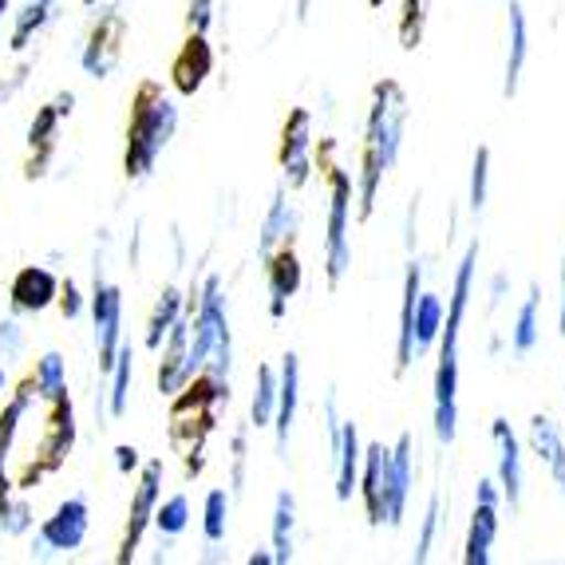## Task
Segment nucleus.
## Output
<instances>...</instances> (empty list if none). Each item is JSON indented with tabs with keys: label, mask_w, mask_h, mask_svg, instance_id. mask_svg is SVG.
<instances>
[{
	"label": "nucleus",
	"mask_w": 565,
	"mask_h": 565,
	"mask_svg": "<svg viewBox=\"0 0 565 565\" xmlns=\"http://www.w3.org/2000/svg\"><path fill=\"white\" fill-rule=\"evenodd\" d=\"M407 95L396 79L372 87V107H367V127H364V162L356 174V217H372L384 186L387 170L399 162V147H404L407 131Z\"/></svg>",
	"instance_id": "obj_1"
},
{
	"label": "nucleus",
	"mask_w": 565,
	"mask_h": 565,
	"mask_svg": "<svg viewBox=\"0 0 565 565\" xmlns=\"http://www.w3.org/2000/svg\"><path fill=\"white\" fill-rule=\"evenodd\" d=\"M475 269H479V242L467 245L459 269H455L451 301L439 329V364H435V439L444 447L459 435V332L467 321V305L475 297Z\"/></svg>",
	"instance_id": "obj_2"
},
{
	"label": "nucleus",
	"mask_w": 565,
	"mask_h": 565,
	"mask_svg": "<svg viewBox=\"0 0 565 565\" xmlns=\"http://www.w3.org/2000/svg\"><path fill=\"white\" fill-rule=\"evenodd\" d=\"M174 131H179V107H174V99L154 79L139 84L131 104V122H127V151H122L127 179L131 182L147 179L154 170V162H159V154L170 147Z\"/></svg>",
	"instance_id": "obj_3"
},
{
	"label": "nucleus",
	"mask_w": 565,
	"mask_h": 565,
	"mask_svg": "<svg viewBox=\"0 0 565 565\" xmlns=\"http://www.w3.org/2000/svg\"><path fill=\"white\" fill-rule=\"evenodd\" d=\"M352 202L356 179L349 170L329 167V217H324V281L337 289L352 269Z\"/></svg>",
	"instance_id": "obj_4"
},
{
	"label": "nucleus",
	"mask_w": 565,
	"mask_h": 565,
	"mask_svg": "<svg viewBox=\"0 0 565 565\" xmlns=\"http://www.w3.org/2000/svg\"><path fill=\"white\" fill-rule=\"evenodd\" d=\"M87 526H92V510H87L84 494H72L64 499L52 519H44V526L32 537V557H47V554H76L84 546Z\"/></svg>",
	"instance_id": "obj_5"
},
{
	"label": "nucleus",
	"mask_w": 565,
	"mask_h": 565,
	"mask_svg": "<svg viewBox=\"0 0 565 565\" xmlns=\"http://www.w3.org/2000/svg\"><path fill=\"white\" fill-rule=\"evenodd\" d=\"M92 321H95V349H99V372H111L115 352L122 344V292L104 277V265H95L92 289Z\"/></svg>",
	"instance_id": "obj_6"
},
{
	"label": "nucleus",
	"mask_w": 565,
	"mask_h": 565,
	"mask_svg": "<svg viewBox=\"0 0 565 565\" xmlns=\"http://www.w3.org/2000/svg\"><path fill=\"white\" fill-rule=\"evenodd\" d=\"M159 499H162V459H151V462H142L139 487H135L131 510H127V530H122V542H119V562L122 565L131 562L135 550L142 546V534L151 530Z\"/></svg>",
	"instance_id": "obj_7"
},
{
	"label": "nucleus",
	"mask_w": 565,
	"mask_h": 565,
	"mask_svg": "<svg viewBox=\"0 0 565 565\" xmlns=\"http://www.w3.org/2000/svg\"><path fill=\"white\" fill-rule=\"evenodd\" d=\"M499 510H502L499 479H479V487H475V514H471V526H467V546H462V562L467 565L490 562V546L499 537Z\"/></svg>",
	"instance_id": "obj_8"
},
{
	"label": "nucleus",
	"mask_w": 565,
	"mask_h": 565,
	"mask_svg": "<svg viewBox=\"0 0 565 565\" xmlns=\"http://www.w3.org/2000/svg\"><path fill=\"white\" fill-rule=\"evenodd\" d=\"M122 44H127V17H122V9L99 12L92 36H87V44H84V56H79L87 76L92 79L111 76L115 64L122 60Z\"/></svg>",
	"instance_id": "obj_9"
},
{
	"label": "nucleus",
	"mask_w": 565,
	"mask_h": 565,
	"mask_svg": "<svg viewBox=\"0 0 565 565\" xmlns=\"http://www.w3.org/2000/svg\"><path fill=\"white\" fill-rule=\"evenodd\" d=\"M277 162H281L285 186L289 190H301L312 179V115L305 107L289 111V119H285Z\"/></svg>",
	"instance_id": "obj_10"
},
{
	"label": "nucleus",
	"mask_w": 565,
	"mask_h": 565,
	"mask_svg": "<svg viewBox=\"0 0 565 565\" xmlns=\"http://www.w3.org/2000/svg\"><path fill=\"white\" fill-rule=\"evenodd\" d=\"M412 482H415V444L412 435H399L396 444H392V455H387V494H384V522L392 530L404 522L407 514V502H412Z\"/></svg>",
	"instance_id": "obj_11"
},
{
	"label": "nucleus",
	"mask_w": 565,
	"mask_h": 565,
	"mask_svg": "<svg viewBox=\"0 0 565 565\" xmlns=\"http://www.w3.org/2000/svg\"><path fill=\"white\" fill-rule=\"evenodd\" d=\"M72 104H76V95L64 92L36 111V119H32V127H29V151H32L29 179H40V174L47 170V159H52V151H56V131H60V122L72 115Z\"/></svg>",
	"instance_id": "obj_12"
},
{
	"label": "nucleus",
	"mask_w": 565,
	"mask_h": 565,
	"mask_svg": "<svg viewBox=\"0 0 565 565\" xmlns=\"http://www.w3.org/2000/svg\"><path fill=\"white\" fill-rule=\"evenodd\" d=\"M490 439H494V451H499V490H502V502H510V510L522 507V482H526V475H522V444L519 435H514V427H510V419H490Z\"/></svg>",
	"instance_id": "obj_13"
},
{
	"label": "nucleus",
	"mask_w": 565,
	"mask_h": 565,
	"mask_svg": "<svg viewBox=\"0 0 565 565\" xmlns=\"http://www.w3.org/2000/svg\"><path fill=\"white\" fill-rule=\"evenodd\" d=\"M297 226H301V214L289 202V186H277L274 199H269V210L262 217V230H257V262L265 265L281 245H292Z\"/></svg>",
	"instance_id": "obj_14"
},
{
	"label": "nucleus",
	"mask_w": 565,
	"mask_h": 565,
	"mask_svg": "<svg viewBox=\"0 0 565 565\" xmlns=\"http://www.w3.org/2000/svg\"><path fill=\"white\" fill-rule=\"evenodd\" d=\"M297 407H301V356H297V352H285L281 367H277V415H274V439H277V455H281V459H285V451H289Z\"/></svg>",
	"instance_id": "obj_15"
},
{
	"label": "nucleus",
	"mask_w": 565,
	"mask_h": 565,
	"mask_svg": "<svg viewBox=\"0 0 565 565\" xmlns=\"http://www.w3.org/2000/svg\"><path fill=\"white\" fill-rule=\"evenodd\" d=\"M162 360H159V392L162 396H179L182 387L190 384V317L182 312L179 321H174V329L167 332V340H162Z\"/></svg>",
	"instance_id": "obj_16"
},
{
	"label": "nucleus",
	"mask_w": 565,
	"mask_h": 565,
	"mask_svg": "<svg viewBox=\"0 0 565 565\" xmlns=\"http://www.w3.org/2000/svg\"><path fill=\"white\" fill-rule=\"evenodd\" d=\"M265 281H269V317L285 321V317H289V301L301 292V281H305L301 257L292 254V245H281V249L265 262Z\"/></svg>",
	"instance_id": "obj_17"
},
{
	"label": "nucleus",
	"mask_w": 565,
	"mask_h": 565,
	"mask_svg": "<svg viewBox=\"0 0 565 565\" xmlns=\"http://www.w3.org/2000/svg\"><path fill=\"white\" fill-rule=\"evenodd\" d=\"M387 455L392 447L387 444H367L364 447V459H360V479H356V490L360 499H364V510H367V526H384V494H387Z\"/></svg>",
	"instance_id": "obj_18"
},
{
	"label": "nucleus",
	"mask_w": 565,
	"mask_h": 565,
	"mask_svg": "<svg viewBox=\"0 0 565 565\" xmlns=\"http://www.w3.org/2000/svg\"><path fill=\"white\" fill-rule=\"evenodd\" d=\"M530 451L546 467V475L554 479L557 499H562V507H565V435L550 415H534V419H530Z\"/></svg>",
	"instance_id": "obj_19"
},
{
	"label": "nucleus",
	"mask_w": 565,
	"mask_h": 565,
	"mask_svg": "<svg viewBox=\"0 0 565 565\" xmlns=\"http://www.w3.org/2000/svg\"><path fill=\"white\" fill-rule=\"evenodd\" d=\"M210 72H214V47H210V40L202 32H190V40L179 47V56L170 64V79H174V87L182 95H194L206 84Z\"/></svg>",
	"instance_id": "obj_20"
},
{
	"label": "nucleus",
	"mask_w": 565,
	"mask_h": 565,
	"mask_svg": "<svg viewBox=\"0 0 565 565\" xmlns=\"http://www.w3.org/2000/svg\"><path fill=\"white\" fill-rule=\"evenodd\" d=\"M12 309L17 312H44L47 305H56L60 297V277L44 265H24L17 277H12Z\"/></svg>",
	"instance_id": "obj_21"
},
{
	"label": "nucleus",
	"mask_w": 565,
	"mask_h": 565,
	"mask_svg": "<svg viewBox=\"0 0 565 565\" xmlns=\"http://www.w3.org/2000/svg\"><path fill=\"white\" fill-rule=\"evenodd\" d=\"M32 399H40V396H36V384H32V376H29L24 384L17 387V396H12V404L4 407V415H0V502L12 494L9 459H12V444H17L20 424H24V415H29Z\"/></svg>",
	"instance_id": "obj_22"
},
{
	"label": "nucleus",
	"mask_w": 565,
	"mask_h": 565,
	"mask_svg": "<svg viewBox=\"0 0 565 565\" xmlns=\"http://www.w3.org/2000/svg\"><path fill=\"white\" fill-rule=\"evenodd\" d=\"M329 459H332V475H337V502H352L360 479V459H364V444H360V431L352 419L340 424V439L332 444Z\"/></svg>",
	"instance_id": "obj_23"
},
{
	"label": "nucleus",
	"mask_w": 565,
	"mask_h": 565,
	"mask_svg": "<svg viewBox=\"0 0 565 565\" xmlns=\"http://www.w3.org/2000/svg\"><path fill=\"white\" fill-rule=\"evenodd\" d=\"M530 60V20L526 9L519 0H510V17H507V79H502V95L514 99L522 87V72H526Z\"/></svg>",
	"instance_id": "obj_24"
},
{
	"label": "nucleus",
	"mask_w": 565,
	"mask_h": 565,
	"mask_svg": "<svg viewBox=\"0 0 565 565\" xmlns=\"http://www.w3.org/2000/svg\"><path fill=\"white\" fill-rule=\"evenodd\" d=\"M424 289V269L419 262L407 265L404 274V301H399V329H396V376H407V367L415 360V301Z\"/></svg>",
	"instance_id": "obj_25"
},
{
	"label": "nucleus",
	"mask_w": 565,
	"mask_h": 565,
	"mask_svg": "<svg viewBox=\"0 0 565 565\" xmlns=\"http://www.w3.org/2000/svg\"><path fill=\"white\" fill-rule=\"evenodd\" d=\"M269 550H274L277 565H289L297 554V494L292 490H277L274 519H269Z\"/></svg>",
	"instance_id": "obj_26"
},
{
	"label": "nucleus",
	"mask_w": 565,
	"mask_h": 565,
	"mask_svg": "<svg viewBox=\"0 0 565 565\" xmlns=\"http://www.w3.org/2000/svg\"><path fill=\"white\" fill-rule=\"evenodd\" d=\"M537 337H542V285H530L519 312H514V324H510L514 356H530L537 349Z\"/></svg>",
	"instance_id": "obj_27"
},
{
	"label": "nucleus",
	"mask_w": 565,
	"mask_h": 565,
	"mask_svg": "<svg viewBox=\"0 0 565 565\" xmlns=\"http://www.w3.org/2000/svg\"><path fill=\"white\" fill-rule=\"evenodd\" d=\"M182 312H186V297H182L174 285H167V289H162V297L154 301L151 317H147V349H151V352L162 349V340H167V332L174 329V321H179Z\"/></svg>",
	"instance_id": "obj_28"
},
{
	"label": "nucleus",
	"mask_w": 565,
	"mask_h": 565,
	"mask_svg": "<svg viewBox=\"0 0 565 565\" xmlns=\"http://www.w3.org/2000/svg\"><path fill=\"white\" fill-rule=\"evenodd\" d=\"M444 301H439V292H424L419 289V301H415V360L424 356L431 349L435 340H439V329H444Z\"/></svg>",
	"instance_id": "obj_29"
},
{
	"label": "nucleus",
	"mask_w": 565,
	"mask_h": 565,
	"mask_svg": "<svg viewBox=\"0 0 565 565\" xmlns=\"http://www.w3.org/2000/svg\"><path fill=\"white\" fill-rule=\"evenodd\" d=\"M131 376H135V349L122 340L119 352H115V364H111V396H107L111 419H122L127 407H131Z\"/></svg>",
	"instance_id": "obj_30"
},
{
	"label": "nucleus",
	"mask_w": 565,
	"mask_h": 565,
	"mask_svg": "<svg viewBox=\"0 0 565 565\" xmlns=\"http://www.w3.org/2000/svg\"><path fill=\"white\" fill-rule=\"evenodd\" d=\"M274 415H277V367L262 364L254 376V399H249V427L265 431V427H274Z\"/></svg>",
	"instance_id": "obj_31"
},
{
	"label": "nucleus",
	"mask_w": 565,
	"mask_h": 565,
	"mask_svg": "<svg viewBox=\"0 0 565 565\" xmlns=\"http://www.w3.org/2000/svg\"><path fill=\"white\" fill-rule=\"evenodd\" d=\"M32 384H36V396L44 404H56L67 396V372H64V356L60 352H44L36 360V372H32Z\"/></svg>",
	"instance_id": "obj_32"
},
{
	"label": "nucleus",
	"mask_w": 565,
	"mask_h": 565,
	"mask_svg": "<svg viewBox=\"0 0 565 565\" xmlns=\"http://www.w3.org/2000/svg\"><path fill=\"white\" fill-rule=\"evenodd\" d=\"M52 12H56V0H29L12 20V52H24L32 44V36L52 20Z\"/></svg>",
	"instance_id": "obj_33"
},
{
	"label": "nucleus",
	"mask_w": 565,
	"mask_h": 565,
	"mask_svg": "<svg viewBox=\"0 0 565 565\" xmlns=\"http://www.w3.org/2000/svg\"><path fill=\"white\" fill-rule=\"evenodd\" d=\"M226 530H230V490L214 487L202 502V537H206V546H217V542H226Z\"/></svg>",
	"instance_id": "obj_34"
},
{
	"label": "nucleus",
	"mask_w": 565,
	"mask_h": 565,
	"mask_svg": "<svg viewBox=\"0 0 565 565\" xmlns=\"http://www.w3.org/2000/svg\"><path fill=\"white\" fill-rule=\"evenodd\" d=\"M151 526L159 530L162 537L186 534V526H190V499H186V494H170V499H159Z\"/></svg>",
	"instance_id": "obj_35"
},
{
	"label": "nucleus",
	"mask_w": 565,
	"mask_h": 565,
	"mask_svg": "<svg viewBox=\"0 0 565 565\" xmlns=\"http://www.w3.org/2000/svg\"><path fill=\"white\" fill-rule=\"evenodd\" d=\"M439 526H444V494L435 490L431 499H427V510H424V522H419V537H415V550H412V557L419 565L431 557V550H435V542H439Z\"/></svg>",
	"instance_id": "obj_36"
},
{
	"label": "nucleus",
	"mask_w": 565,
	"mask_h": 565,
	"mask_svg": "<svg viewBox=\"0 0 565 565\" xmlns=\"http://www.w3.org/2000/svg\"><path fill=\"white\" fill-rule=\"evenodd\" d=\"M490 199V147H479L471 159V186H467V206L471 214H482Z\"/></svg>",
	"instance_id": "obj_37"
},
{
	"label": "nucleus",
	"mask_w": 565,
	"mask_h": 565,
	"mask_svg": "<svg viewBox=\"0 0 565 565\" xmlns=\"http://www.w3.org/2000/svg\"><path fill=\"white\" fill-rule=\"evenodd\" d=\"M245 462H249V427H237L230 439V499L245 494Z\"/></svg>",
	"instance_id": "obj_38"
},
{
	"label": "nucleus",
	"mask_w": 565,
	"mask_h": 565,
	"mask_svg": "<svg viewBox=\"0 0 565 565\" xmlns=\"http://www.w3.org/2000/svg\"><path fill=\"white\" fill-rule=\"evenodd\" d=\"M424 20H427V0H404V17H399V44L407 52L419 47L424 40Z\"/></svg>",
	"instance_id": "obj_39"
},
{
	"label": "nucleus",
	"mask_w": 565,
	"mask_h": 565,
	"mask_svg": "<svg viewBox=\"0 0 565 565\" xmlns=\"http://www.w3.org/2000/svg\"><path fill=\"white\" fill-rule=\"evenodd\" d=\"M0 530L9 537H20L32 530V507L29 499H17V494H9V499L0 502Z\"/></svg>",
	"instance_id": "obj_40"
},
{
	"label": "nucleus",
	"mask_w": 565,
	"mask_h": 565,
	"mask_svg": "<svg viewBox=\"0 0 565 565\" xmlns=\"http://www.w3.org/2000/svg\"><path fill=\"white\" fill-rule=\"evenodd\" d=\"M24 352V329L17 321H0V360H20Z\"/></svg>",
	"instance_id": "obj_41"
},
{
	"label": "nucleus",
	"mask_w": 565,
	"mask_h": 565,
	"mask_svg": "<svg viewBox=\"0 0 565 565\" xmlns=\"http://www.w3.org/2000/svg\"><path fill=\"white\" fill-rule=\"evenodd\" d=\"M60 312H64L67 321H76L79 312H84V292H79V285L67 277V281H60V297H56Z\"/></svg>",
	"instance_id": "obj_42"
},
{
	"label": "nucleus",
	"mask_w": 565,
	"mask_h": 565,
	"mask_svg": "<svg viewBox=\"0 0 565 565\" xmlns=\"http://www.w3.org/2000/svg\"><path fill=\"white\" fill-rule=\"evenodd\" d=\"M214 4H217V0H190V9H186V29H190V32H202V36H206L210 24H214Z\"/></svg>",
	"instance_id": "obj_43"
},
{
	"label": "nucleus",
	"mask_w": 565,
	"mask_h": 565,
	"mask_svg": "<svg viewBox=\"0 0 565 565\" xmlns=\"http://www.w3.org/2000/svg\"><path fill=\"white\" fill-rule=\"evenodd\" d=\"M340 424H344V419H340L337 392H329V396H324V439H329V451H332V444L340 439Z\"/></svg>",
	"instance_id": "obj_44"
},
{
	"label": "nucleus",
	"mask_w": 565,
	"mask_h": 565,
	"mask_svg": "<svg viewBox=\"0 0 565 565\" xmlns=\"http://www.w3.org/2000/svg\"><path fill=\"white\" fill-rule=\"evenodd\" d=\"M139 467H142L139 447H131V444H119V447H115V471H119V475H135Z\"/></svg>",
	"instance_id": "obj_45"
},
{
	"label": "nucleus",
	"mask_w": 565,
	"mask_h": 565,
	"mask_svg": "<svg viewBox=\"0 0 565 565\" xmlns=\"http://www.w3.org/2000/svg\"><path fill=\"white\" fill-rule=\"evenodd\" d=\"M502 301H507V274H494V281H490V309H499Z\"/></svg>",
	"instance_id": "obj_46"
},
{
	"label": "nucleus",
	"mask_w": 565,
	"mask_h": 565,
	"mask_svg": "<svg viewBox=\"0 0 565 565\" xmlns=\"http://www.w3.org/2000/svg\"><path fill=\"white\" fill-rule=\"evenodd\" d=\"M245 562H249V565H277L274 562V550H254V554L245 557Z\"/></svg>",
	"instance_id": "obj_47"
},
{
	"label": "nucleus",
	"mask_w": 565,
	"mask_h": 565,
	"mask_svg": "<svg viewBox=\"0 0 565 565\" xmlns=\"http://www.w3.org/2000/svg\"><path fill=\"white\" fill-rule=\"evenodd\" d=\"M557 332L565 337V257H562V305H557Z\"/></svg>",
	"instance_id": "obj_48"
},
{
	"label": "nucleus",
	"mask_w": 565,
	"mask_h": 565,
	"mask_svg": "<svg viewBox=\"0 0 565 565\" xmlns=\"http://www.w3.org/2000/svg\"><path fill=\"white\" fill-rule=\"evenodd\" d=\"M404 242H407V254H412V249H415V202L407 206V237H404Z\"/></svg>",
	"instance_id": "obj_49"
},
{
	"label": "nucleus",
	"mask_w": 565,
	"mask_h": 565,
	"mask_svg": "<svg viewBox=\"0 0 565 565\" xmlns=\"http://www.w3.org/2000/svg\"><path fill=\"white\" fill-rule=\"evenodd\" d=\"M309 9H312V0H297V20H309Z\"/></svg>",
	"instance_id": "obj_50"
},
{
	"label": "nucleus",
	"mask_w": 565,
	"mask_h": 565,
	"mask_svg": "<svg viewBox=\"0 0 565 565\" xmlns=\"http://www.w3.org/2000/svg\"><path fill=\"white\" fill-rule=\"evenodd\" d=\"M4 387H9V376H4V364H0V392H4Z\"/></svg>",
	"instance_id": "obj_51"
},
{
	"label": "nucleus",
	"mask_w": 565,
	"mask_h": 565,
	"mask_svg": "<svg viewBox=\"0 0 565 565\" xmlns=\"http://www.w3.org/2000/svg\"><path fill=\"white\" fill-rule=\"evenodd\" d=\"M4 12H9V0H0V20H4Z\"/></svg>",
	"instance_id": "obj_52"
},
{
	"label": "nucleus",
	"mask_w": 565,
	"mask_h": 565,
	"mask_svg": "<svg viewBox=\"0 0 565 565\" xmlns=\"http://www.w3.org/2000/svg\"><path fill=\"white\" fill-rule=\"evenodd\" d=\"M367 4H372V9H380V4H384V0H367Z\"/></svg>",
	"instance_id": "obj_53"
},
{
	"label": "nucleus",
	"mask_w": 565,
	"mask_h": 565,
	"mask_svg": "<svg viewBox=\"0 0 565 565\" xmlns=\"http://www.w3.org/2000/svg\"><path fill=\"white\" fill-rule=\"evenodd\" d=\"M84 4H99V0H84Z\"/></svg>",
	"instance_id": "obj_54"
}]
</instances>
